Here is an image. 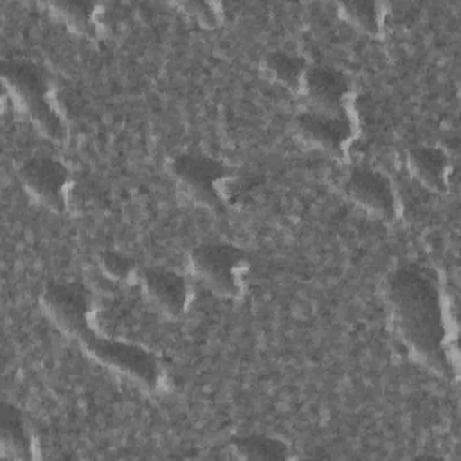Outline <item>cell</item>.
Here are the masks:
<instances>
[{"label": "cell", "instance_id": "3", "mask_svg": "<svg viewBox=\"0 0 461 461\" xmlns=\"http://www.w3.org/2000/svg\"><path fill=\"white\" fill-rule=\"evenodd\" d=\"M2 81L20 112L49 140L67 139V122L61 115L49 74L41 65L27 58L2 61Z\"/></svg>", "mask_w": 461, "mask_h": 461}, {"label": "cell", "instance_id": "13", "mask_svg": "<svg viewBox=\"0 0 461 461\" xmlns=\"http://www.w3.org/2000/svg\"><path fill=\"white\" fill-rule=\"evenodd\" d=\"M308 67L310 65L306 63L304 58L286 50H274L267 54L265 59L261 61V70L270 81L295 94L301 92Z\"/></svg>", "mask_w": 461, "mask_h": 461}, {"label": "cell", "instance_id": "4", "mask_svg": "<svg viewBox=\"0 0 461 461\" xmlns=\"http://www.w3.org/2000/svg\"><path fill=\"white\" fill-rule=\"evenodd\" d=\"M169 173L178 191L196 205L218 211L225 202L229 167L205 153L184 151L169 160Z\"/></svg>", "mask_w": 461, "mask_h": 461}, {"label": "cell", "instance_id": "7", "mask_svg": "<svg viewBox=\"0 0 461 461\" xmlns=\"http://www.w3.org/2000/svg\"><path fill=\"white\" fill-rule=\"evenodd\" d=\"M18 178L27 194L40 205L54 212L67 211L72 191V176L61 160L47 155L31 157L20 166Z\"/></svg>", "mask_w": 461, "mask_h": 461}, {"label": "cell", "instance_id": "15", "mask_svg": "<svg viewBox=\"0 0 461 461\" xmlns=\"http://www.w3.org/2000/svg\"><path fill=\"white\" fill-rule=\"evenodd\" d=\"M49 9L61 18L67 27L85 38H97L103 31V23L99 20V4L92 2H72V0H59L50 2Z\"/></svg>", "mask_w": 461, "mask_h": 461}, {"label": "cell", "instance_id": "5", "mask_svg": "<svg viewBox=\"0 0 461 461\" xmlns=\"http://www.w3.org/2000/svg\"><path fill=\"white\" fill-rule=\"evenodd\" d=\"M189 268L214 294L236 299L245 288L249 259L243 250L225 241H203L191 249Z\"/></svg>", "mask_w": 461, "mask_h": 461}, {"label": "cell", "instance_id": "11", "mask_svg": "<svg viewBox=\"0 0 461 461\" xmlns=\"http://www.w3.org/2000/svg\"><path fill=\"white\" fill-rule=\"evenodd\" d=\"M411 175L427 189L445 193L450 185V160L443 148L432 144L414 146L405 157Z\"/></svg>", "mask_w": 461, "mask_h": 461}, {"label": "cell", "instance_id": "8", "mask_svg": "<svg viewBox=\"0 0 461 461\" xmlns=\"http://www.w3.org/2000/svg\"><path fill=\"white\" fill-rule=\"evenodd\" d=\"M295 137L319 151L342 158L357 135V126L351 115H328L312 110H303L292 122Z\"/></svg>", "mask_w": 461, "mask_h": 461}, {"label": "cell", "instance_id": "12", "mask_svg": "<svg viewBox=\"0 0 461 461\" xmlns=\"http://www.w3.org/2000/svg\"><path fill=\"white\" fill-rule=\"evenodd\" d=\"M0 445L5 459H32L34 438L22 411L11 403H4L0 418Z\"/></svg>", "mask_w": 461, "mask_h": 461}, {"label": "cell", "instance_id": "6", "mask_svg": "<svg viewBox=\"0 0 461 461\" xmlns=\"http://www.w3.org/2000/svg\"><path fill=\"white\" fill-rule=\"evenodd\" d=\"M339 187L348 200L380 220L394 221L400 214V203L391 178L373 166H349Z\"/></svg>", "mask_w": 461, "mask_h": 461}, {"label": "cell", "instance_id": "1", "mask_svg": "<svg viewBox=\"0 0 461 461\" xmlns=\"http://www.w3.org/2000/svg\"><path fill=\"white\" fill-rule=\"evenodd\" d=\"M391 324L409 355L438 376H456L447 306L438 274L418 263L396 267L385 281Z\"/></svg>", "mask_w": 461, "mask_h": 461}, {"label": "cell", "instance_id": "10", "mask_svg": "<svg viewBox=\"0 0 461 461\" xmlns=\"http://www.w3.org/2000/svg\"><path fill=\"white\" fill-rule=\"evenodd\" d=\"M137 283L151 306L167 317H180L189 304V283L178 272L166 267H144Z\"/></svg>", "mask_w": 461, "mask_h": 461}, {"label": "cell", "instance_id": "14", "mask_svg": "<svg viewBox=\"0 0 461 461\" xmlns=\"http://www.w3.org/2000/svg\"><path fill=\"white\" fill-rule=\"evenodd\" d=\"M229 450L240 459H288L290 445L279 438L250 432L232 436L229 439Z\"/></svg>", "mask_w": 461, "mask_h": 461}, {"label": "cell", "instance_id": "18", "mask_svg": "<svg viewBox=\"0 0 461 461\" xmlns=\"http://www.w3.org/2000/svg\"><path fill=\"white\" fill-rule=\"evenodd\" d=\"M175 5L180 7L184 13L194 16L207 29L218 27L223 18L221 4L216 2H178Z\"/></svg>", "mask_w": 461, "mask_h": 461}, {"label": "cell", "instance_id": "2", "mask_svg": "<svg viewBox=\"0 0 461 461\" xmlns=\"http://www.w3.org/2000/svg\"><path fill=\"white\" fill-rule=\"evenodd\" d=\"M40 304L47 317L95 362L157 391L164 384V371L158 358L131 342L99 335L94 322L95 301L92 292L76 281H50L45 285Z\"/></svg>", "mask_w": 461, "mask_h": 461}, {"label": "cell", "instance_id": "9", "mask_svg": "<svg viewBox=\"0 0 461 461\" xmlns=\"http://www.w3.org/2000/svg\"><path fill=\"white\" fill-rule=\"evenodd\" d=\"M299 94L306 101V110L348 115L353 99V83L342 70L331 65H310Z\"/></svg>", "mask_w": 461, "mask_h": 461}, {"label": "cell", "instance_id": "17", "mask_svg": "<svg viewBox=\"0 0 461 461\" xmlns=\"http://www.w3.org/2000/svg\"><path fill=\"white\" fill-rule=\"evenodd\" d=\"M99 268L106 279H110L112 283H117V285L137 283L139 270H140L130 256H126L119 250L101 252Z\"/></svg>", "mask_w": 461, "mask_h": 461}, {"label": "cell", "instance_id": "16", "mask_svg": "<svg viewBox=\"0 0 461 461\" xmlns=\"http://www.w3.org/2000/svg\"><path fill=\"white\" fill-rule=\"evenodd\" d=\"M339 13L358 31L380 36L385 25L387 5L380 2H342L339 4Z\"/></svg>", "mask_w": 461, "mask_h": 461}]
</instances>
